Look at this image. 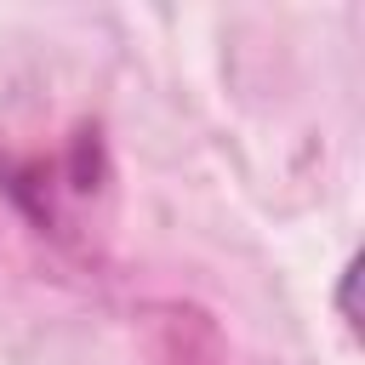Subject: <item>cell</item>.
<instances>
[{
  "instance_id": "cell-1",
  "label": "cell",
  "mask_w": 365,
  "mask_h": 365,
  "mask_svg": "<svg viewBox=\"0 0 365 365\" xmlns=\"http://www.w3.org/2000/svg\"><path fill=\"white\" fill-rule=\"evenodd\" d=\"M0 188L29 211L40 234H51L57 245H86L91 234H103V217H108V165H103L97 131L80 125L46 154L34 148L11 160L0 171Z\"/></svg>"
}]
</instances>
